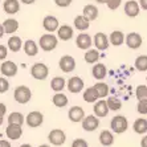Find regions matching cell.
I'll return each mask as SVG.
<instances>
[{
    "instance_id": "cell-7",
    "label": "cell",
    "mask_w": 147,
    "mask_h": 147,
    "mask_svg": "<svg viewBox=\"0 0 147 147\" xmlns=\"http://www.w3.org/2000/svg\"><path fill=\"white\" fill-rule=\"evenodd\" d=\"M84 86H85L84 80H82L81 77H78V76H74L72 78H69L68 82H66V88H68V90L70 93H73V94L80 93L82 89H84Z\"/></svg>"
},
{
    "instance_id": "cell-12",
    "label": "cell",
    "mask_w": 147,
    "mask_h": 147,
    "mask_svg": "<svg viewBox=\"0 0 147 147\" xmlns=\"http://www.w3.org/2000/svg\"><path fill=\"white\" fill-rule=\"evenodd\" d=\"M93 41H94V45H96V48L98 49V51H106L110 45L109 37H107L105 33H102V32H98V33L94 34Z\"/></svg>"
},
{
    "instance_id": "cell-17",
    "label": "cell",
    "mask_w": 147,
    "mask_h": 147,
    "mask_svg": "<svg viewBox=\"0 0 147 147\" xmlns=\"http://www.w3.org/2000/svg\"><path fill=\"white\" fill-rule=\"evenodd\" d=\"M76 44L82 51H88L92 47V36L88 33H80L76 38Z\"/></svg>"
},
{
    "instance_id": "cell-43",
    "label": "cell",
    "mask_w": 147,
    "mask_h": 147,
    "mask_svg": "<svg viewBox=\"0 0 147 147\" xmlns=\"http://www.w3.org/2000/svg\"><path fill=\"white\" fill-rule=\"evenodd\" d=\"M73 0H55V3L57 7H61V8H66L72 4Z\"/></svg>"
},
{
    "instance_id": "cell-3",
    "label": "cell",
    "mask_w": 147,
    "mask_h": 147,
    "mask_svg": "<svg viewBox=\"0 0 147 147\" xmlns=\"http://www.w3.org/2000/svg\"><path fill=\"white\" fill-rule=\"evenodd\" d=\"M110 127L115 134H122L129 127V121L125 115H115L110 122Z\"/></svg>"
},
{
    "instance_id": "cell-45",
    "label": "cell",
    "mask_w": 147,
    "mask_h": 147,
    "mask_svg": "<svg viewBox=\"0 0 147 147\" xmlns=\"http://www.w3.org/2000/svg\"><path fill=\"white\" fill-rule=\"evenodd\" d=\"M5 113H7V106H5L4 103L0 102V117H4Z\"/></svg>"
},
{
    "instance_id": "cell-15",
    "label": "cell",
    "mask_w": 147,
    "mask_h": 147,
    "mask_svg": "<svg viewBox=\"0 0 147 147\" xmlns=\"http://www.w3.org/2000/svg\"><path fill=\"white\" fill-rule=\"evenodd\" d=\"M68 117L72 122L78 123V122H82V121H84V118H85V111H84V109L80 106H73L69 109Z\"/></svg>"
},
{
    "instance_id": "cell-53",
    "label": "cell",
    "mask_w": 147,
    "mask_h": 147,
    "mask_svg": "<svg viewBox=\"0 0 147 147\" xmlns=\"http://www.w3.org/2000/svg\"><path fill=\"white\" fill-rule=\"evenodd\" d=\"M3 122H4V118H3V117H0V126L3 125Z\"/></svg>"
},
{
    "instance_id": "cell-16",
    "label": "cell",
    "mask_w": 147,
    "mask_h": 147,
    "mask_svg": "<svg viewBox=\"0 0 147 147\" xmlns=\"http://www.w3.org/2000/svg\"><path fill=\"white\" fill-rule=\"evenodd\" d=\"M140 12V5L135 0H129L125 4V13L129 17H137Z\"/></svg>"
},
{
    "instance_id": "cell-34",
    "label": "cell",
    "mask_w": 147,
    "mask_h": 147,
    "mask_svg": "<svg viewBox=\"0 0 147 147\" xmlns=\"http://www.w3.org/2000/svg\"><path fill=\"white\" fill-rule=\"evenodd\" d=\"M66 86V81L64 77H55V78H52L51 81V88L55 90L56 93L57 92H62V89Z\"/></svg>"
},
{
    "instance_id": "cell-40",
    "label": "cell",
    "mask_w": 147,
    "mask_h": 147,
    "mask_svg": "<svg viewBox=\"0 0 147 147\" xmlns=\"http://www.w3.org/2000/svg\"><path fill=\"white\" fill-rule=\"evenodd\" d=\"M8 89H9V82L4 77H0V94L8 92Z\"/></svg>"
},
{
    "instance_id": "cell-8",
    "label": "cell",
    "mask_w": 147,
    "mask_h": 147,
    "mask_svg": "<svg viewBox=\"0 0 147 147\" xmlns=\"http://www.w3.org/2000/svg\"><path fill=\"white\" fill-rule=\"evenodd\" d=\"M99 126V118L94 114H90V115L85 117L84 121H82V129L85 131H96Z\"/></svg>"
},
{
    "instance_id": "cell-19",
    "label": "cell",
    "mask_w": 147,
    "mask_h": 147,
    "mask_svg": "<svg viewBox=\"0 0 147 147\" xmlns=\"http://www.w3.org/2000/svg\"><path fill=\"white\" fill-rule=\"evenodd\" d=\"M73 34H74V31L70 25L64 24L57 29V37L61 41H69L73 37Z\"/></svg>"
},
{
    "instance_id": "cell-32",
    "label": "cell",
    "mask_w": 147,
    "mask_h": 147,
    "mask_svg": "<svg viewBox=\"0 0 147 147\" xmlns=\"http://www.w3.org/2000/svg\"><path fill=\"white\" fill-rule=\"evenodd\" d=\"M3 27H4L5 33L12 34L19 29V23H17V20H15V19H7V20L3 23Z\"/></svg>"
},
{
    "instance_id": "cell-31",
    "label": "cell",
    "mask_w": 147,
    "mask_h": 147,
    "mask_svg": "<svg viewBox=\"0 0 147 147\" xmlns=\"http://www.w3.org/2000/svg\"><path fill=\"white\" fill-rule=\"evenodd\" d=\"M23 48H24L25 55L28 56H36L38 52V45L33 40H27L24 42V45H23Z\"/></svg>"
},
{
    "instance_id": "cell-28",
    "label": "cell",
    "mask_w": 147,
    "mask_h": 147,
    "mask_svg": "<svg viewBox=\"0 0 147 147\" xmlns=\"http://www.w3.org/2000/svg\"><path fill=\"white\" fill-rule=\"evenodd\" d=\"M99 143L102 144V146H111L114 143V135L111 131L109 130H103L101 131L99 134Z\"/></svg>"
},
{
    "instance_id": "cell-35",
    "label": "cell",
    "mask_w": 147,
    "mask_h": 147,
    "mask_svg": "<svg viewBox=\"0 0 147 147\" xmlns=\"http://www.w3.org/2000/svg\"><path fill=\"white\" fill-rule=\"evenodd\" d=\"M25 122V117L19 111H13L8 115V123H13V125H20L23 126V123Z\"/></svg>"
},
{
    "instance_id": "cell-2",
    "label": "cell",
    "mask_w": 147,
    "mask_h": 147,
    "mask_svg": "<svg viewBox=\"0 0 147 147\" xmlns=\"http://www.w3.org/2000/svg\"><path fill=\"white\" fill-rule=\"evenodd\" d=\"M13 97H15V101L21 105H25L31 101L32 98V92L31 89L28 88V86H17L16 89H15V93H13Z\"/></svg>"
},
{
    "instance_id": "cell-18",
    "label": "cell",
    "mask_w": 147,
    "mask_h": 147,
    "mask_svg": "<svg viewBox=\"0 0 147 147\" xmlns=\"http://www.w3.org/2000/svg\"><path fill=\"white\" fill-rule=\"evenodd\" d=\"M5 134H7L8 139L16 140L23 135V129H21L20 125H13V123H9L8 127L5 129Z\"/></svg>"
},
{
    "instance_id": "cell-54",
    "label": "cell",
    "mask_w": 147,
    "mask_h": 147,
    "mask_svg": "<svg viewBox=\"0 0 147 147\" xmlns=\"http://www.w3.org/2000/svg\"><path fill=\"white\" fill-rule=\"evenodd\" d=\"M38 147H51V146H49V144H40Z\"/></svg>"
},
{
    "instance_id": "cell-20",
    "label": "cell",
    "mask_w": 147,
    "mask_h": 147,
    "mask_svg": "<svg viewBox=\"0 0 147 147\" xmlns=\"http://www.w3.org/2000/svg\"><path fill=\"white\" fill-rule=\"evenodd\" d=\"M3 8L5 13L15 15L20 11V3L19 0H5L3 3Z\"/></svg>"
},
{
    "instance_id": "cell-23",
    "label": "cell",
    "mask_w": 147,
    "mask_h": 147,
    "mask_svg": "<svg viewBox=\"0 0 147 147\" xmlns=\"http://www.w3.org/2000/svg\"><path fill=\"white\" fill-rule=\"evenodd\" d=\"M73 23H74L76 29H78V31H81V32L89 29V27H90V21L88 20L84 15H78V16H76V19H74Z\"/></svg>"
},
{
    "instance_id": "cell-29",
    "label": "cell",
    "mask_w": 147,
    "mask_h": 147,
    "mask_svg": "<svg viewBox=\"0 0 147 147\" xmlns=\"http://www.w3.org/2000/svg\"><path fill=\"white\" fill-rule=\"evenodd\" d=\"M52 102H53V105H55L56 107H65L69 101H68V97H66L64 93L57 92L55 96H53V98H52Z\"/></svg>"
},
{
    "instance_id": "cell-44",
    "label": "cell",
    "mask_w": 147,
    "mask_h": 147,
    "mask_svg": "<svg viewBox=\"0 0 147 147\" xmlns=\"http://www.w3.org/2000/svg\"><path fill=\"white\" fill-rule=\"evenodd\" d=\"M8 55V49L4 45H0V60H4Z\"/></svg>"
},
{
    "instance_id": "cell-26",
    "label": "cell",
    "mask_w": 147,
    "mask_h": 147,
    "mask_svg": "<svg viewBox=\"0 0 147 147\" xmlns=\"http://www.w3.org/2000/svg\"><path fill=\"white\" fill-rule=\"evenodd\" d=\"M133 130L134 133L137 134H140V135H143V134L147 133V119L146 118H138L135 119L133 125Z\"/></svg>"
},
{
    "instance_id": "cell-14",
    "label": "cell",
    "mask_w": 147,
    "mask_h": 147,
    "mask_svg": "<svg viewBox=\"0 0 147 147\" xmlns=\"http://www.w3.org/2000/svg\"><path fill=\"white\" fill-rule=\"evenodd\" d=\"M0 72L5 77H13L17 73V65L13 61H4L0 65Z\"/></svg>"
},
{
    "instance_id": "cell-4",
    "label": "cell",
    "mask_w": 147,
    "mask_h": 147,
    "mask_svg": "<svg viewBox=\"0 0 147 147\" xmlns=\"http://www.w3.org/2000/svg\"><path fill=\"white\" fill-rule=\"evenodd\" d=\"M31 74L34 80L44 81L49 76V69H48V66L45 65V64H42V62H36L31 68Z\"/></svg>"
},
{
    "instance_id": "cell-5",
    "label": "cell",
    "mask_w": 147,
    "mask_h": 147,
    "mask_svg": "<svg viewBox=\"0 0 147 147\" xmlns=\"http://www.w3.org/2000/svg\"><path fill=\"white\" fill-rule=\"evenodd\" d=\"M42 122H44V115L40 111H31V113L25 117V123L31 129H36V127L41 126Z\"/></svg>"
},
{
    "instance_id": "cell-47",
    "label": "cell",
    "mask_w": 147,
    "mask_h": 147,
    "mask_svg": "<svg viewBox=\"0 0 147 147\" xmlns=\"http://www.w3.org/2000/svg\"><path fill=\"white\" fill-rule=\"evenodd\" d=\"M140 147H147V134L140 139Z\"/></svg>"
},
{
    "instance_id": "cell-11",
    "label": "cell",
    "mask_w": 147,
    "mask_h": 147,
    "mask_svg": "<svg viewBox=\"0 0 147 147\" xmlns=\"http://www.w3.org/2000/svg\"><path fill=\"white\" fill-rule=\"evenodd\" d=\"M94 114H96L98 118H103V117H106L109 114L110 109H109V105H107V101H105L103 98L98 99L97 102H94Z\"/></svg>"
},
{
    "instance_id": "cell-6",
    "label": "cell",
    "mask_w": 147,
    "mask_h": 147,
    "mask_svg": "<svg viewBox=\"0 0 147 147\" xmlns=\"http://www.w3.org/2000/svg\"><path fill=\"white\" fill-rule=\"evenodd\" d=\"M48 140L55 146H61V144L65 143L66 135L61 129H55L48 134Z\"/></svg>"
},
{
    "instance_id": "cell-38",
    "label": "cell",
    "mask_w": 147,
    "mask_h": 147,
    "mask_svg": "<svg viewBox=\"0 0 147 147\" xmlns=\"http://www.w3.org/2000/svg\"><path fill=\"white\" fill-rule=\"evenodd\" d=\"M135 96H137L138 101H140V99H147V86L146 85L137 86V89H135Z\"/></svg>"
},
{
    "instance_id": "cell-46",
    "label": "cell",
    "mask_w": 147,
    "mask_h": 147,
    "mask_svg": "<svg viewBox=\"0 0 147 147\" xmlns=\"http://www.w3.org/2000/svg\"><path fill=\"white\" fill-rule=\"evenodd\" d=\"M139 5L142 9L147 11V0H139Z\"/></svg>"
},
{
    "instance_id": "cell-36",
    "label": "cell",
    "mask_w": 147,
    "mask_h": 147,
    "mask_svg": "<svg viewBox=\"0 0 147 147\" xmlns=\"http://www.w3.org/2000/svg\"><path fill=\"white\" fill-rule=\"evenodd\" d=\"M135 69L139 72L147 70V56H138L135 60Z\"/></svg>"
},
{
    "instance_id": "cell-13",
    "label": "cell",
    "mask_w": 147,
    "mask_h": 147,
    "mask_svg": "<svg viewBox=\"0 0 147 147\" xmlns=\"http://www.w3.org/2000/svg\"><path fill=\"white\" fill-rule=\"evenodd\" d=\"M125 41H126V45L130 49H138V48H140V45L143 42V38L137 32H131V33H129L126 36V40Z\"/></svg>"
},
{
    "instance_id": "cell-52",
    "label": "cell",
    "mask_w": 147,
    "mask_h": 147,
    "mask_svg": "<svg viewBox=\"0 0 147 147\" xmlns=\"http://www.w3.org/2000/svg\"><path fill=\"white\" fill-rule=\"evenodd\" d=\"M20 147H32V146H31V144H29V143H24V144H21Z\"/></svg>"
},
{
    "instance_id": "cell-1",
    "label": "cell",
    "mask_w": 147,
    "mask_h": 147,
    "mask_svg": "<svg viewBox=\"0 0 147 147\" xmlns=\"http://www.w3.org/2000/svg\"><path fill=\"white\" fill-rule=\"evenodd\" d=\"M38 44H40V48L45 52L55 51L58 45V37H56L55 34L52 33H45L40 37Z\"/></svg>"
},
{
    "instance_id": "cell-51",
    "label": "cell",
    "mask_w": 147,
    "mask_h": 147,
    "mask_svg": "<svg viewBox=\"0 0 147 147\" xmlns=\"http://www.w3.org/2000/svg\"><path fill=\"white\" fill-rule=\"evenodd\" d=\"M97 3H99V4H107V1L109 0H96Z\"/></svg>"
},
{
    "instance_id": "cell-9",
    "label": "cell",
    "mask_w": 147,
    "mask_h": 147,
    "mask_svg": "<svg viewBox=\"0 0 147 147\" xmlns=\"http://www.w3.org/2000/svg\"><path fill=\"white\" fill-rule=\"evenodd\" d=\"M58 66L64 73H70L76 69V60L72 56H62L58 61Z\"/></svg>"
},
{
    "instance_id": "cell-49",
    "label": "cell",
    "mask_w": 147,
    "mask_h": 147,
    "mask_svg": "<svg viewBox=\"0 0 147 147\" xmlns=\"http://www.w3.org/2000/svg\"><path fill=\"white\" fill-rule=\"evenodd\" d=\"M4 33H5V31H4V27H3V24H0V38L4 36Z\"/></svg>"
},
{
    "instance_id": "cell-21",
    "label": "cell",
    "mask_w": 147,
    "mask_h": 147,
    "mask_svg": "<svg viewBox=\"0 0 147 147\" xmlns=\"http://www.w3.org/2000/svg\"><path fill=\"white\" fill-rule=\"evenodd\" d=\"M82 15L88 19L89 21H94L98 17V8L96 5H93V4H88L84 7L82 9Z\"/></svg>"
},
{
    "instance_id": "cell-25",
    "label": "cell",
    "mask_w": 147,
    "mask_h": 147,
    "mask_svg": "<svg viewBox=\"0 0 147 147\" xmlns=\"http://www.w3.org/2000/svg\"><path fill=\"white\" fill-rule=\"evenodd\" d=\"M23 45H24V42L19 36H11L8 40V49L11 52H15V53L20 51L23 48Z\"/></svg>"
},
{
    "instance_id": "cell-42",
    "label": "cell",
    "mask_w": 147,
    "mask_h": 147,
    "mask_svg": "<svg viewBox=\"0 0 147 147\" xmlns=\"http://www.w3.org/2000/svg\"><path fill=\"white\" fill-rule=\"evenodd\" d=\"M72 147H89L88 142L85 139H81V138H77V139L73 140Z\"/></svg>"
},
{
    "instance_id": "cell-41",
    "label": "cell",
    "mask_w": 147,
    "mask_h": 147,
    "mask_svg": "<svg viewBox=\"0 0 147 147\" xmlns=\"http://www.w3.org/2000/svg\"><path fill=\"white\" fill-rule=\"evenodd\" d=\"M121 3H122V0H109V1H107V7H109V9L115 11L119 8Z\"/></svg>"
},
{
    "instance_id": "cell-37",
    "label": "cell",
    "mask_w": 147,
    "mask_h": 147,
    "mask_svg": "<svg viewBox=\"0 0 147 147\" xmlns=\"http://www.w3.org/2000/svg\"><path fill=\"white\" fill-rule=\"evenodd\" d=\"M106 101H107V105H109V109L113 110V111H118L122 107V102L117 97H109Z\"/></svg>"
},
{
    "instance_id": "cell-39",
    "label": "cell",
    "mask_w": 147,
    "mask_h": 147,
    "mask_svg": "<svg viewBox=\"0 0 147 147\" xmlns=\"http://www.w3.org/2000/svg\"><path fill=\"white\" fill-rule=\"evenodd\" d=\"M137 110H138V113L139 114L146 115L147 114V99H140V101H138Z\"/></svg>"
},
{
    "instance_id": "cell-24",
    "label": "cell",
    "mask_w": 147,
    "mask_h": 147,
    "mask_svg": "<svg viewBox=\"0 0 147 147\" xmlns=\"http://www.w3.org/2000/svg\"><path fill=\"white\" fill-rule=\"evenodd\" d=\"M109 40H110V44L111 45L119 47V45H122L123 42H125L126 37H125V34H123L121 31H113L109 36Z\"/></svg>"
},
{
    "instance_id": "cell-30",
    "label": "cell",
    "mask_w": 147,
    "mask_h": 147,
    "mask_svg": "<svg viewBox=\"0 0 147 147\" xmlns=\"http://www.w3.org/2000/svg\"><path fill=\"white\" fill-rule=\"evenodd\" d=\"M84 58H85V61L88 64H97L98 60L101 58V55H99L98 49H88Z\"/></svg>"
},
{
    "instance_id": "cell-48",
    "label": "cell",
    "mask_w": 147,
    "mask_h": 147,
    "mask_svg": "<svg viewBox=\"0 0 147 147\" xmlns=\"http://www.w3.org/2000/svg\"><path fill=\"white\" fill-rule=\"evenodd\" d=\"M0 147H12L8 140H0Z\"/></svg>"
},
{
    "instance_id": "cell-50",
    "label": "cell",
    "mask_w": 147,
    "mask_h": 147,
    "mask_svg": "<svg viewBox=\"0 0 147 147\" xmlns=\"http://www.w3.org/2000/svg\"><path fill=\"white\" fill-rule=\"evenodd\" d=\"M21 1H23L24 4H33L36 0H21Z\"/></svg>"
},
{
    "instance_id": "cell-22",
    "label": "cell",
    "mask_w": 147,
    "mask_h": 147,
    "mask_svg": "<svg viewBox=\"0 0 147 147\" xmlns=\"http://www.w3.org/2000/svg\"><path fill=\"white\" fill-rule=\"evenodd\" d=\"M92 74H93V77H94L96 80L102 81V80L107 76V69H106V66L103 65V64H96V65L93 66V69H92Z\"/></svg>"
},
{
    "instance_id": "cell-33",
    "label": "cell",
    "mask_w": 147,
    "mask_h": 147,
    "mask_svg": "<svg viewBox=\"0 0 147 147\" xmlns=\"http://www.w3.org/2000/svg\"><path fill=\"white\" fill-rule=\"evenodd\" d=\"M94 89H96V92H97V94H98L99 99L105 98V97L109 96V85H107V84H105V82L98 81L96 85H94Z\"/></svg>"
},
{
    "instance_id": "cell-27",
    "label": "cell",
    "mask_w": 147,
    "mask_h": 147,
    "mask_svg": "<svg viewBox=\"0 0 147 147\" xmlns=\"http://www.w3.org/2000/svg\"><path fill=\"white\" fill-rule=\"evenodd\" d=\"M82 98H84V101L88 103H94L99 99V97H98V94H97L96 89H94V86H93V88L85 89V92L82 94Z\"/></svg>"
},
{
    "instance_id": "cell-10",
    "label": "cell",
    "mask_w": 147,
    "mask_h": 147,
    "mask_svg": "<svg viewBox=\"0 0 147 147\" xmlns=\"http://www.w3.org/2000/svg\"><path fill=\"white\" fill-rule=\"evenodd\" d=\"M42 27L47 32L49 33H53V32H57V29L60 28V23H58V19L56 16H52V15H48V16L44 17L42 20Z\"/></svg>"
}]
</instances>
